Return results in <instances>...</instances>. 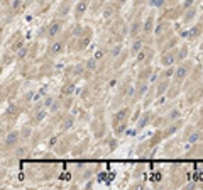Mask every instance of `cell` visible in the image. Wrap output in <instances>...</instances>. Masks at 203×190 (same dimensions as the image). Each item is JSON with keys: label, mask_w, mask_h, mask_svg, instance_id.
Listing matches in <instances>:
<instances>
[{"label": "cell", "mask_w": 203, "mask_h": 190, "mask_svg": "<svg viewBox=\"0 0 203 190\" xmlns=\"http://www.w3.org/2000/svg\"><path fill=\"white\" fill-rule=\"evenodd\" d=\"M184 158H203V142L186 144V149L183 153Z\"/></svg>", "instance_id": "23"}, {"label": "cell", "mask_w": 203, "mask_h": 190, "mask_svg": "<svg viewBox=\"0 0 203 190\" xmlns=\"http://www.w3.org/2000/svg\"><path fill=\"white\" fill-rule=\"evenodd\" d=\"M105 4H107L105 0H93V2L90 4V10H91L93 14H96L100 9H103V5H105Z\"/></svg>", "instance_id": "41"}, {"label": "cell", "mask_w": 203, "mask_h": 190, "mask_svg": "<svg viewBox=\"0 0 203 190\" xmlns=\"http://www.w3.org/2000/svg\"><path fill=\"white\" fill-rule=\"evenodd\" d=\"M142 100H144V102H142V104H144V107H149L154 100H157V94H156V85H154V83H151L147 94H146V97H144Z\"/></svg>", "instance_id": "35"}, {"label": "cell", "mask_w": 203, "mask_h": 190, "mask_svg": "<svg viewBox=\"0 0 203 190\" xmlns=\"http://www.w3.org/2000/svg\"><path fill=\"white\" fill-rule=\"evenodd\" d=\"M91 39H93V29L90 26H85L83 32H81L78 37H71L69 46H68V53H80V51L88 49Z\"/></svg>", "instance_id": "3"}, {"label": "cell", "mask_w": 203, "mask_h": 190, "mask_svg": "<svg viewBox=\"0 0 203 190\" xmlns=\"http://www.w3.org/2000/svg\"><path fill=\"white\" fill-rule=\"evenodd\" d=\"M54 2H58V0H49V4H54Z\"/></svg>", "instance_id": "48"}, {"label": "cell", "mask_w": 203, "mask_h": 190, "mask_svg": "<svg viewBox=\"0 0 203 190\" xmlns=\"http://www.w3.org/2000/svg\"><path fill=\"white\" fill-rule=\"evenodd\" d=\"M179 36H181V39L184 37V39H188V41L200 39V37L203 36V24L198 20V22H195V24L188 26V29H186V31L179 32Z\"/></svg>", "instance_id": "12"}, {"label": "cell", "mask_w": 203, "mask_h": 190, "mask_svg": "<svg viewBox=\"0 0 203 190\" xmlns=\"http://www.w3.org/2000/svg\"><path fill=\"white\" fill-rule=\"evenodd\" d=\"M181 92H183V85H179V83H176V81L171 80V85H169L168 92H166V97H168L169 100H174Z\"/></svg>", "instance_id": "34"}, {"label": "cell", "mask_w": 203, "mask_h": 190, "mask_svg": "<svg viewBox=\"0 0 203 190\" xmlns=\"http://www.w3.org/2000/svg\"><path fill=\"white\" fill-rule=\"evenodd\" d=\"M108 34H110V39L112 44L115 42H122L125 36H129V27L125 24V20L120 17H115L114 20L108 22Z\"/></svg>", "instance_id": "4"}, {"label": "cell", "mask_w": 203, "mask_h": 190, "mask_svg": "<svg viewBox=\"0 0 203 190\" xmlns=\"http://www.w3.org/2000/svg\"><path fill=\"white\" fill-rule=\"evenodd\" d=\"M90 131L91 134L96 137V139H102L105 132H107V126H105V121H103V109L98 105L95 107V112H93V119L90 122Z\"/></svg>", "instance_id": "5"}, {"label": "cell", "mask_w": 203, "mask_h": 190, "mask_svg": "<svg viewBox=\"0 0 203 190\" xmlns=\"http://www.w3.org/2000/svg\"><path fill=\"white\" fill-rule=\"evenodd\" d=\"M132 115V105H124V107L117 109L112 115V127H114V134L115 136H122L125 132V129L129 126Z\"/></svg>", "instance_id": "2"}, {"label": "cell", "mask_w": 203, "mask_h": 190, "mask_svg": "<svg viewBox=\"0 0 203 190\" xmlns=\"http://www.w3.org/2000/svg\"><path fill=\"white\" fill-rule=\"evenodd\" d=\"M181 127H183V119H178V121L171 122V124H168V126H164V127H162V136H164V141H166V139H169V137H173L174 134H178Z\"/></svg>", "instance_id": "25"}, {"label": "cell", "mask_w": 203, "mask_h": 190, "mask_svg": "<svg viewBox=\"0 0 203 190\" xmlns=\"http://www.w3.org/2000/svg\"><path fill=\"white\" fill-rule=\"evenodd\" d=\"M74 90H76V80H69L66 78L64 83L61 85V90H59V97H73L74 95Z\"/></svg>", "instance_id": "30"}, {"label": "cell", "mask_w": 203, "mask_h": 190, "mask_svg": "<svg viewBox=\"0 0 203 190\" xmlns=\"http://www.w3.org/2000/svg\"><path fill=\"white\" fill-rule=\"evenodd\" d=\"M73 37V32H71V27L69 29H64L63 34H59L56 39H53L49 44H47L46 49V58H58L63 53H68V46H69V41Z\"/></svg>", "instance_id": "1"}, {"label": "cell", "mask_w": 203, "mask_h": 190, "mask_svg": "<svg viewBox=\"0 0 203 190\" xmlns=\"http://www.w3.org/2000/svg\"><path fill=\"white\" fill-rule=\"evenodd\" d=\"M114 2L120 7V9H122V5H125V4H127V0H114Z\"/></svg>", "instance_id": "46"}, {"label": "cell", "mask_w": 203, "mask_h": 190, "mask_svg": "<svg viewBox=\"0 0 203 190\" xmlns=\"http://www.w3.org/2000/svg\"><path fill=\"white\" fill-rule=\"evenodd\" d=\"M26 156H29V149H27V146H19V148H15V158H17V160L26 158Z\"/></svg>", "instance_id": "42"}, {"label": "cell", "mask_w": 203, "mask_h": 190, "mask_svg": "<svg viewBox=\"0 0 203 190\" xmlns=\"http://www.w3.org/2000/svg\"><path fill=\"white\" fill-rule=\"evenodd\" d=\"M135 155H137V158H149V156L154 155V148L151 146L149 141H144L137 146V153Z\"/></svg>", "instance_id": "31"}, {"label": "cell", "mask_w": 203, "mask_h": 190, "mask_svg": "<svg viewBox=\"0 0 203 190\" xmlns=\"http://www.w3.org/2000/svg\"><path fill=\"white\" fill-rule=\"evenodd\" d=\"M19 94V81L14 80V81H7V85L4 83L2 85V102L5 100H12L15 95Z\"/></svg>", "instance_id": "17"}, {"label": "cell", "mask_w": 203, "mask_h": 190, "mask_svg": "<svg viewBox=\"0 0 203 190\" xmlns=\"http://www.w3.org/2000/svg\"><path fill=\"white\" fill-rule=\"evenodd\" d=\"M119 10H120V7L115 4L114 0L112 2H107L105 5H103V9H102V19H103V22H110V20H114L115 17H119Z\"/></svg>", "instance_id": "16"}, {"label": "cell", "mask_w": 203, "mask_h": 190, "mask_svg": "<svg viewBox=\"0 0 203 190\" xmlns=\"http://www.w3.org/2000/svg\"><path fill=\"white\" fill-rule=\"evenodd\" d=\"M32 127H34V126H31V124L27 122L26 126L20 129V137H22L24 141H29V139L32 137V134H34V129Z\"/></svg>", "instance_id": "40"}, {"label": "cell", "mask_w": 203, "mask_h": 190, "mask_svg": "<svg viewBox=\"0 0 203 190\" xmlns=\"http://www.w3.org/2000/svg\"><path fill=\"white\" fill-rule=\"evenodd\" d=\"M76 115L73 114H64V117L61 119V122L58 124V129H59L61 132H69L71 129L74 127V124H76Z\"/></svg>", "instance_id": "27"}, {"label": "cell", "mask_w": 203, "mask_h": 190, "mask_svg": "<svg viewBox=\"0 0 203 190\" xmlns=\"http://www.w3.org/2000/svg\"><path fill=\"white\" fill-rule=\"evenodd\" d=\"M179 5H181L183 10H186V9H189V7L198 5V0H183V2H179Z\"/></svg>", "instance_id": "44"}, {"label": "cell", "mask_w": 203, "mask_h": 190, "mask_svg": "<svg viewBox=\"0 0 203 190\" xmlns=\"http://www.w3.org/2000/svg\"><path fill=\"white\" fill-rule=\"evenodd\" d=\"M154 27H156V14L151 12L144 19V24H142V34L147 37L149 44H152V39H154Z\"/></svg>", "instance_id": "15"}, {"label": "cell", "mask_w": 203, "mask_h": 190, "mask_svg": "<svg viewBox=\"0 0 203 190\" xmlns=\"http://www.w3.org/2000/svg\"><path fill=\"white\" fill-rule=\"evenodd\" d=\"M14 61H17L15 53H12L10 49H4V53H2V66H9Z\"/></svg>", "instance_id": "37"}, {"label": "cell", "mask_w": 203, "mask_h": 190, "mask_svg": "<svg viewBox=\"0 0 203 190\" xmlns=\"http://www.w3.org/2000/svg\"><path fill=\"white\" fill-rule=\"evenodd\" d=\"M22 104L17 102V104H10L7 110H4L2 114V124H14V122L19 119V115L22 114Z\"/></svg>", "instance_id": "10"}, {"label": "cell", "mask_w": 203, "mask_h": 190, "mask_svg": "<svg viewBox=\"0 0 203 190\" xmlns=\"http://www.w3.org/2000/svg\"><path fill=\"white\" fill-rule=\"evenodd\" d=\"M168 2L169 0H149V5L152 9H164L168 5Z\"/></svg>", "instance_id": "43"}, {"label": "cell", "mask_w": 203, "mask_h": 190, "mask_svg": "<svg viewBox=\"0 0 203 190\" xmlns=\"http://www.w3.org/2000/svg\"><path fill=\"white\" fill-rule=\"evenodd\" d=\"M74 0H61L59 7L56 10V17H61V19H68L69 14H73V9H74Z\"/></svg>", "instance_id": "24"}, {"label": "cell", "mask_w": 203, "mask_h": 190, "mask_svg": "<svg viewBox=\"0 0 203 190\" xmlns=\"http://www.w3.org/2000/svg\"><path fill=\"white\" fill-rule=\"evenodd\" d=\"M90 2H93V0H90Z\"/></svg>", "instance_id": "51"}, {"label": "cell", "mask_w": 203, "mask_h": 190, "mask_svg": "<svg viewBox=\"0 0 203 190\" xmlns=\"http://www.w3.org/2000/svg\"><path fill=\"white\" fill-rule=\"evenodd\" d=\"M174 76V66H162V71H159V80H173Z\"/></svg>", "instance_id": "39"}, {"label": "cell", "mask_w": 203, "mask_h": 190, "mask_svg": "<svg viewBox=\"0 0 203 190\" xmlns=\"http://www.w3.org/2000/svg\"><path fill=\"white\" fill-rule=\"evenodd\" d=\"M154 60V48L152 44H146V46L141 49V53L135 56V65L141 68V66H147L151 65Z\"/></svg>", "instance_id": "11"}, {"label": "cell", "mask_w": 203, "mask_h": 190, "mask_svg": "<svg viewBox=\"0 0 203 190\" xmlns=\"http://www.w3.org/2000/svg\"><path fill=\"white\" fill-rule=\"evenodd\" d=\"M149 87H151L149 81H137L135 80V83H134V102L142 100V99L146 97V94H147Z\"/></svg>", "instance_id": "26"}, {"label": "cell", "mask_w": 203, "mask_h": 190, "mask_svg": "<svg viewBox=\"0 0 203 190\" xmlns=\"http://www.w3.org/2000/svg\"><path fill=\"white\" fill-rule=\"evenodd\" d=\"M196 66V63L193 60H184L181 63H178V66L174 68V76H173V81L183 85L184 80L189 76V73L193 71V68Z\"/></svg>", "instance_id": "7"}, {"label": "cell", "mask_w": 203, "mask_h": 190, "mask_svg": "<svg viewBox=\"0 0 203 190\" xmlns=\"http://www.w3.org/2000/svg\"><path fill=\"white\" fill-rule=\"evenodd\" d=\"M86 71L85 63H76V65H69L64 70V76L69 80H76V78H83V75Z\"/></svg>", "instance_id": "18"}, {"label": "cell", "mask_w": 203, "mask_h": 190, "mask_svg": "<svg viewBox=\"0 0 203 190\" xmlns=\"http://www.w3.org/2000/svg\"><path fill=\"white\" fill-rule=\"evenodd\" d=\"M188 54H189L188 42H181V44H179V48H178V63H181V61L188 60Z\"/></svg>", "instance_id": "38"}, {"label": "cell", "mask_w": 203, "mask_h": 190, "mask_svg": "<svg viewBox=\"0 0 203 190\" xmlns=\"http://www.w3.org/2000/svg\"><path fill=\"white\" fill-rule=\"evenodd\" d=\"M142 24H144V20H142V12H137L134 14V17L130 20V24H129V39H134L137 37L139 34H142Z\"/></svg>", "instance_id": "13"}, {"label": "cell", "mask_w": 203, "mask_h": 190, "mask_svg": "<svg viewBox=\"0 0 203 190\" xmlns=\"http://www.w3.org/2000/svg\"><path fill=\"white\" fill-rule=\"evenodd\" d=\"M20 131H9L5 136H2V153H12L15 151V148H19V142H20Z\"/></svg>", "instance_id": "9"}, {"label": "cell", "mask_w": 203, "mask_h": 190, "mask_svg": "<svg viewBox=\"0 0 203 190\" xmlns=\"http://www.w3.org/2000/svg\"><path fill=\"white\" fill-rule=\"evenodd\" d=\"M200 22L203 24V12H202V15H200Z\"/></svg>", "instance_id": "47"}, {"label": "cell", "mask_w": 203, "mask_h": 190, "mask_svg": "<svg viewBox=\"0 0 203 190\" xmlns=\"http://www.w3.org/2000/svg\"><path fill=\"white\" fill-rule=\"evenodd\" d=\"M152 73H154V68L151 66V65H147V66H141V70H139V73H137V78L135 80L137 81H149L151 80V76H152ZM151 83V81H149Z\"/></svg>", "instance_id": "32"}, {"label": "cell", "mask_w": 203, "mask_h": 190, "mask_svg": "<svg viewBox=\"0 0 203 190\" xmlns=\"http://www.w3.org/2000/svg\"><path fill=\"white\" fill-rule=\"evenodd\" d=\"M129 56H130L129 49H124V51H122V53L119 54V56H117V58H115L114 61H112V70H119V68H120L122 65H124V61L127 60Z\"/></svg>", "instance_id": "36"}, {"label": "cell", "mask_w": 203, "mask_h": 190, "mask_svg": "<svg viewBox=\"0 0 203 190\" xmlns=\"http://www.w3.org/2000/svg\"><path fill=\"white\" fill-rule=\"evenodd\" d=\"M74 2H76V0H74Z\"/></svg>", "instance_id": "52"}, {"label": "cell", "mask_w": 203, "mask_h": 190, "mask_svg": "<svg viewBox=\"0 0 203 190\" xmlns=\"http://www.w3.org/2000/svg\"><path fill=\"white\" fill-rule=\"evenodd\" d=\"M74 144H76V137H74V134L63 132L61 139L58 141V144H56L53 149H54V153H56V156H64V155H68V153H71V149H73Z\"/></svg>", "instance_id": "8"}, {"label": "cell", "mask_w": 203, "mask_h": 190, "mask_svg": "<svg viewBox=\"0 0 203 190\" xmlns=\"http://www.w3.org/2000/svg\"><path fill=\"white\" fill-rule=\"evenodd\" d=\"M64 24H66V19H61V17H54L53 20H49V24L44 27V37L47 39V42H51L59 34H63Z\"/></svg>", "instance_id": "6"}, {"label": "cell", "mask_w": 203, "mask_h": 190, "mask_svg": "<svg viewBox=\"0 0 203 190\" xmlns=\"http://www.w3.org/2000/svg\"><path fill=\"white\" fill-rule=\"evenodd\" d=\"M146 2H149V0H134V7L135 9H139V7H142Z\"/></svg>", "instance_id": "45"}, {"label": "cell", "mask_w": 203, "mask_h": 190, "mask_svg": "<svg viewBox=\"0 0 203 190\" xmlns=\"http://www.w3.org/2000/svg\"><path fill=\"white\" fill-rule=\"evenodd\" d=\"M202 100H203V83L186 90V102H188L189 105H195V104H198V102H202Z\"/></svg>", "instance_id": "22"}, {"label": "cell", "mask_w": 203, "mask_h": 190, "mask_svg": "<svg viewBox=\"0 0 203 190\" xmlns=\"http://www.w3.org/2000/svg\"><path fill=\"white\" fill-rule=\"evenodd\" d=\"M202 63H203V54H202Z\"/></svg>", "instance_id": "50"}, {"label": "cell", "mask_w": 203, "mask_h": 190, "mask_svg": "<svg viewBox=\"0 0 203 190\" xmlns=\"http://www.w3.org/2000/svg\"><path fill=\"white\" fill-rule=\"evenodd\" d=\"M22 46H26V39H24V32L22 31H15V32L7 39V49H10L12 53L17 54Z\"/></svg>", "instance_id": "14"}, {"label": "cell", "mask_w": 203, "mask_h": 190, "mask_svg": "<svg viewBox=\"0 0 203 190\" xmlns=\"http://www.w3.org/2000/svg\"><path fill=\"white\" fill-rule=\"evenodd\" d=\"M146 44H149V41H147V37H146L144 34H139L137 37L130 39V46H129V53H130V56L135 58L137 54L141 53V49L146 46Z\"/></svg>", "instance_id": "19"}, {"label": "cell", "mask_w": 203, "mask_h": 190, "mask_svg": "<svg viewBox=\"0 0 203 190\" xmlns=\"http://www.w3.org/2000/svg\"><path fill=\"white\" fill-rule=\"evenodd\" d=\"M156 119V115L152 110H146V112H142L141 115H139V119H137V131H141V129L147 127L149 124H152Z\"/></svg>", "instance_id": "28"}, {"label": "cell", "mask_w": 203, "mask_h": 190, "mask_svg": "<svg viewBox=\"0 0 203 190\" xmlns=\"http://www.w3.org/2000/svg\"><path fill=\"white\" fill-rule=\"evenodd\" d=\"M196 15H198V5H193V7H189V9H186L181 15L183 26H191V24L195 22Z\"/></svg>", "instance_id": "29"}, {"label": "cell", "mask_w": 203, "mask_h": 190, "mask_svg": "<svg viewBox=\"0 0 203 190\" xmlns=\"http://www.w3.org/2000/svg\"><path fill=\"white\" fill-rule=\"evenodd\" d=\"M86 148H88V139H83V141L76 142L73 146V149H71V156H73V158H80V156L85 155Z\"/></svg>", "instance_id": "33"}, {"label": "cell", "mask_w": 203, "mask_h": 190, "mask_svg": "<svg viewBox=\"0 0 203 190\" xmlns=\"http://www.w3.org/2000/svg\"><path fill=\"white\" fill-rule=\"evenodd\" d=\"M90 0H76L74 2V9H73V17L76 22H80L85 15H86V12L90 10Z\"/></svg>", "instance_id": "21"}, {"label": "cell", "mask_w": 203, "mask_h": 190, "mask_svg": "<svg viewBox=\"0 0 203 190\" xmlns=\"http://www.w3.org/2000/svg\"><path fill=\"white\" fill-rule=\"evenodd\" d=\"M178 48L179 46H176V48H173V49H168V51H162L161 53L159 61H161L162 66H174V65H178Z\"/></svg>", "instance_id": "20"}, {"label": "cell", "mask_w": 203, "mask_h": 190, "mask_svg": "<svg viewBox=\"0 0 203 190\" xmlns=\"http://www.w3.org/2000/svg\"><path fill=\"white\" fill-rule=\"evenodd\" d=\"M200 48H202V49H203V41H202V46H200Z\"/></svg>", "instance_id": "49"}]
</instances>
